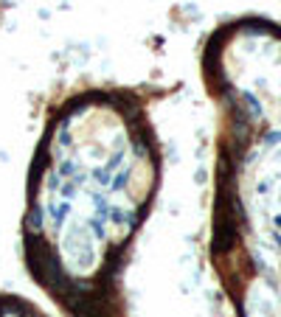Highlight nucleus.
<instances>
[{
	"mask_svg": "<svg viewBox=\"0 0 281 317\" xmlns=\"http://www.w3.org/2000/svg\"><path fill=\"white\" fill-rule=\"evenodd\" d=\"M152 191L149 129L127 98L85 95L51 121L31 180L26 256L70 317H118V264Z\"/></svg>",
	"mask_w": 281,
	"mask_h": 317,
	"instance_id": "f257e3e1",
	"label": "nucleus"
},
{
	"mask_svg": "<svg viewBox=\"0 0 281 317\" xmlns=\"http://www.w3.org/2000/svg\"><path fill=\"white\" fill-rule=\"evenodd\" d=\"M0 317H48L28 300L11 298V295H0Z\"/></svg>",
	"mask_w": 281,
	"mask_h": 317,
	"instance_id": "f03ea898",
	"label": "nucleus"
}]
</instances>
